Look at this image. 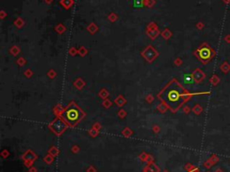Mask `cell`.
Returning <instances> with one entry per match:
<instances>
[{
    "label": "cell",
    "instance_id": "cell-5",
    "mask_svg": "<svg viewBox=\"0 0 230 172\" xmlns=\"http://www.w3.org/2000/svg\"><path fill=\"white\" fill-rule=\"evenodd\" d=\"M183 81H184L185 84H188V85H189V84H192L194 82V79H193V77H192V76H191V75L186 74V75H184V77H183Z\"/></svg>",
    "mask_w": 230,
    "mask_h": 172
},
{
    "label": "cell",
    "instance_id": "cell-3",
    "mask_svg": "<svg viewBox=\"0 0 230 172\" xmlns=\"http://www.w3.org/2000/svg\"><path fill=\"white\" fill-rule=\"evenodd\" d=\"M198 53H199V57L200 60H210V57H211V50L208 47L200 48L199 51H198Z\"/></svg>",
    "mask_w": 230,
    "mask_h": 172
},
{
    "label": "cell",
    "instance_id": "cell-4",
    "mask_svg": "<svg viewBox=\"0 0 230 172\" xmlns=\"http://www.w3.org/2000/svg\"><path fill=\"white\" fill-rule=\"evenodd\" d=\"M52 128H53V130L56 133H60L61 132L66 128V124L61 120H56L54 122L53 124H52Z\"/></svg>",
    "mask_w": 230,
    "mask_h": 172
},
{
    "label": "cell",
    "instance_id": "cell-1",
    "mask_svg": "<svg viewBox=\"0 0 230 172\" xmlns=\"http://www.w3.org/2000/svg\"><path fill=\"white\" fill-rule=\"evenodd\" d=\"M184 94L182 93V87L174 86V83L168 84L160 93V98L171 109H176L179 103L182 102V98Z\"/></svg>",
    "mask_w": 230,
    "mask_h": 172
},
{
    "label": "cell",
    "instance_id": "cell-2",
    "mask_svg": "<svg viewBox=\"0 0 230 172\" xmlns=\"http://www.w3.org/2000/svg\"><path fill=\"white\" fill-rule=\"evenodd\" d=\"M62 117L68 124L75 125L81 120V118L83 117V113L77 106H72L67 107L64 111V113L62 114Z\"/></svg>",
    "mask_w": 230,
    "mask_h": 172
}]
</instances>
